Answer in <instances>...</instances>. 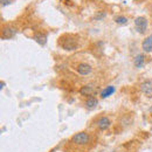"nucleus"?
<instances>
[{"label": "nucleus", "instance_id": "1", "mask_svg": "<svg viewBox=\"0 0 152 152\" xmlns=\"http://www.w3.org/2000/svg\"><path fill=\"white\" fill-rule=\"evenodd\" d=\"M58 45L64 49V50H75L78 47V42L73 35L66 34L62 35L58 40Z\"/></svg>", "mask_w": 152, "mask_h": 152}, {"label": "nucleus", "instance_id": "2", "mask_svg": "<svg viewBox=\"0 0 152 152\" xmlns=\"http://www.w3.org/2000/svg\"><path fill=\"white\" fill-rule=\"evenodd\" d=\"M91 137L87 132H77L72 137V143L77 146H86L90 143Z\"/></svg>", "mask_w": 152, "mask_h": 152}, {"label": "nucleus", "instance_id": "3", "mask_svg": "<svg viewBox=\"0 0 152 152\" xmlns=\"http://www.w3.org/2000/svg\"><path fill=\"white\" fill-rule=\"evenodd\" d=\"M134 27L139 34H145L148 31V19L145 17H137L134 20Z\"/></svg>", "mask_w": 152, "mask_h": 152}, {"label": "nucleus", "instance_id": "4", "mask_svg": "<svg viewBox=\"0 0 152 152\" xmlns=\"http://www.w3.org/2000/svg\"><path fill=\"white\" fill-rule=\"evenodd\" d=\"M17 34V28L13 26H5L1 29V38L4 40H10V39L14 38V35Z\"/></svg>", "mask_w": 152, "mask_h": 152}, {"label": "nucleus", "instance_id": "5", "mask_svg": "<svg viewBox=\"0 0 152 152\" xmlns=\"http://www.w3.org/2000/svg\"><path fill=\"white\" fill-rule=\"evenodd\" d=\"M76 70H77V73H78L80 75L86 76L91 73L93 68H91V66L88 64V63H80V64L76 67Z\"/></svg>", "mask_w": 152, "mask_h": 152}, {"label": "nucleus", "instance_id": "6", "mask_svg": "<svg viewBox=\"0 0 152 152\" xmlns=\"http://www.w3.org/2000/svg\"><path fill=\"white\" fill-rule=\"evenodd\" d=\"M110 125H111V122H110V119H109L108 117H105V116L101 117V118L97 121V128H98L99 130H102V131L107 130Z\"/></svg>", "mask_w": 152, "mask_h": 152}, {"label": "nucleus", "instance_id": "7", "mask_svg": "<svg viewBox=\"0 0 152 152\" xmlns=\"http://www.w3.org/2000/svg\"><path fill=\"white\" fill-rule=\"evenodd\" d=\"M95 93V88L93 84H86L80 89V94L82 96H91Z\"/></svg>", "mask_w": 152, "mask_h": 152}, {"label": "nucleus", "instance_id": "8", "mask_svg": "<svg viewBox=\"0 0 152 152\" xmlns=\"http://www.w3.org/2000/svg\"><path fill=\"white\" fill-rule=\"evenodd\" d=\"M142 48L145 53H151L152 52V34L149 35L142 43Z\"/></svg>", "mask_w": 152, "mask_h": 152}, {"label": "nucleus", "instance_id": "9", "mask_svg": "<svg viewBox=\"0 0 152 152\" xmlns=\"http://www.w3.org/2000/svg\"><path fill=\"white\" fill-rule=\"evenodd\" d=\"M33 40L35 42H38L40 46H45L47 43V35L43 34V33H41V32H39V33H35L33 35Z\"/></svg>", "mask_w": 152, "mask_h": 152}, {"label": "nucleus", "instance_id": "10", "mask_svg": "<svg viewBox=\"0 0 152 152\" xmlns=\"http://www.w3.org/2000/svg\"><path fill=\"white\" fill-rule=\"evenodd\" d=\"M140 90L142 93H144L145 95H150L152 94V82L151 81H144L142 84H140Z\"/></svg>", "mask_w": 152, "mask_h": 152}, {"label": "nucleus", "instance_id": "11", "mask_svg": "<svg viewBox=\"0 0 152 152\" xmlns=\"http://www.w3.org/2000/svg\"><path fill=\"white\" fill-rule=\"evenodd\" d=\"M115 91H116V88H115L114 86H108L107 88H104V89L101 91V97H102V98H107V97L113 95Z\"/></svg>", "mask_w": 152, "mask_h": 152}, {"label": "nucleus", "instance_id": "12", "mask_svg": "<svg viewBox=\"0 0 152 152\" xmlns=\"http://www.w3.org/2000/svg\"><path fill=\"white\" fill-rule=\"evenodd\" d=\"M97 104H98V101H97V98L94 97V96H90V97L86 101V107H87L88 109H94Z\"/></svg>", "mask_w": 152, "mask_h": 152}, {"label": "nucleus", "instance_id": "13", "mask_svg": "<svg viewBox=\"0 0 152 152\" xmlns=\"http://www.w3.org/2000/svg\"><path fill=\"white\" fill-rule=\"evenodd\" d=\"M144 63H145V57H144L143 54H138L137 56L134 57V66L137 68H142L144 66Z\"/></svg>", "mask_w": 152, "mask_h": 152}, {"label": "nucleus", "instance_id": "14", "mask_svg": "<svg viewBox=\"0 0 152 152\" xmlns=\"http://www.w3.org/2000/svg\"><path fill=\"white\" fill-rule=\"evenodd\" d=\"M115 22L116 23H118V25H125V23H128V21L129 19L126 18V17H124V15H117V17H115Z\"/></svg>", "mask_w": 152, "mask_h": 152}, {"label": "nucleus", "instance_id": "15", "mask_svg": "<svg viewBox=\"0 0 152 152\" xmlns=\"http://www.w3.org/2000/svg\"><path fill=\"white\" fill-rule=\"evenodd\" d=\"M107 17V14H105V12H98L97 14L95 15V18L94 20H103L104 18Z\"/></svg>", "mask_w": 152, "mask_h": 152}, {"label": "nucleus", "instance_id": "16", "mask_svg": "<svg viewBox=\"0 0 152 152\" xmlns=\"http://www.w3.org/2000/svg\"><path fill=\"white\" fill-rule=\"evenodd\" d=\"M11 2H12V0H0V4H1V6H2V7L8 6Z\"/></svg>", "mask_w": 152, "mask_h": 152}, {"label": "nucleus", "instance_id": "17", "mask_svg": "<svg viewBox=\"0 0 152 152\" xmlns=\"http://www.w3.org/2000/svg\"><path fill=\"white\" fill-rule=\"evenodd\" d=\"M5 86H6V83H5L4 81H1V82H0V89H4Z\"/></svg>", "mask_w": 152, "mask_h": 152}]
</instances>
